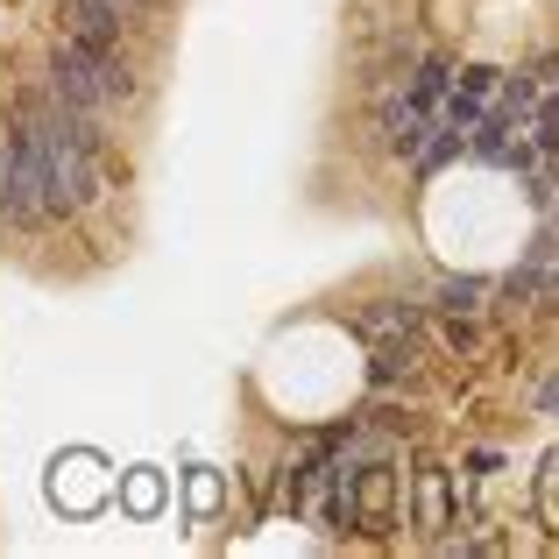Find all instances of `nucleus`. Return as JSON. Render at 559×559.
Segmentation results:
<instances>
[{
    "mask_svg": "<svg viewBox=\"0 0 559 559\" xmlns=\"http://www.w3.org/2000/svg\"><path fill=\"white\" fill-rule=\"evenodd\" d=\"M50 93L64 99L71 114H85V121H107L114 114V93L99 85V71L85 64V50L71 36H57V50H50Z\"/></svg>",
    "mask_w": 559,
    "mask_h": 559,
    "instance_id": "obj_1",
    "label": "nucleus"
},
{
    "mask_svg": "<svg viewBox=\"0 0 559 559\" xmlns=\"http://www.w3.org/2000/svg\"><path fill=\"white\" fill-rule=\"evenodd\" d=\"M439 524H447V467L425 461V467H418V532L439 538Z\"/></svg>",
    "mask_w": 559,
    "mask_h": 559,
    "instance_id": "obj_2",
    "label": "nucleus"
},
{
    "mask_svg": "<svg viewBox=\"0 0 559 559\" xmlns=\"http://www.w3.org/2000/svg\"><path fill=\"white\" fill-rule=\"evenodd\" d=\"M439 319H475L481 312V305H489V290H481L475 284V276H447V284H439Z\"/></svg>",
    "mask_w": 559,
    "mask_h": 559,
    "instance_id": "obj_3",
    "label": "nucleus"
}]
</instances>
